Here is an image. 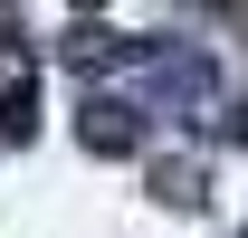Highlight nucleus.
<instances>
[{
	"label": "nucleus",
	"mask_w": 248,
	"mask_h": 238,
	"mask_svg": "<svg viewBox=\"0 0 248 238\" xmlns=\"http://www.w3.org/2000/svg\"><path fill=\"white\" fill-rule=\"evenodd\" d=\"M77 143L124 162V152H143V105H124V95H86V115H77Z\"/></svg>",
	"instance_id": "1"
},
{
	"label": "nucleus",
	"mask_w": 248,
	"mask_h": 238,
	"mask_svg": "<svg viewBox=\"0 0 248 238\" xmlns=\"http://www.w3.org/2000/svg\"><path fill=\"white\" fill-rule=\"evenodd\" d=\"M153 191L172 209H201V200H210V172H201V162H153Z\"/></svg>",
	"instance_id": "2"
}]
</instances>
